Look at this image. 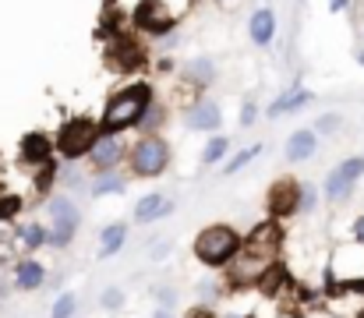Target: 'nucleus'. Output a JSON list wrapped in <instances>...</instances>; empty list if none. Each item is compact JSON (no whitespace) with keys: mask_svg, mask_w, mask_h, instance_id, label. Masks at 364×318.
I'll return each instance as SVG.
<instances>
[{"mask_svg":"<svg viewBox=\"0 0 364 318\" xmlns=\"http://www.w3.org/2000/svg\"><path fill=\"white\" fill-rule=\"evenodd\" d=\"M149 106H152V89H149L145 82H134V85L121 89V92L107 103V110H103V120H100L103 134L134 127V124L149 113Z\"/></svg>","mask_w":364,"mask_h":318,"instance_id":"2","label":"nucleus"},{"mask_svg":"<svg viewBox=\"0 0 364 318\" xmlns=\"http://www.w3.org/2000/svg\"><path fill=\"white\" fill-rule=\"evenodd\" d=\"M14 212H18V198H4L0 202V219H11Z\"/></svg>","mask_w":364,"mask_h":318,"instance_id":"27","label":"nucleus"},{"mask_svg":"<svg viewBox=\"0 0 364 318\" xmlns=\"http://www.w3.org/2000/svg\"><path fill=\"white\" fill-rule=\"evenodd\" d=\"M329 7H333V11H343V7H347V0H329Z\"/></svg>","mask_w":364,"mask_h":318,"instance_id":"30","label":"nucleus"},{"mask_svg":"<svg viewBox=\"0 0 364 318\" xmlns=\"http://www.w3.org/2000/svg\"><path fill=\"white\" fill-rule=\"evenodd\" d=\"M114 191H124V181L114 177V174H107V177H100V181L92 184V195H96V198H100V195H114Z\"/></svg>","mask_w":364,"mask_h":318,"instance_id":"21","label":"nucleus"},{"mask_svg":"<svg viewBox=\"0 0 364 318\" xmlns=\"http://www.w3.org/2000/svg\"><path fill=\"white\" fill-rule=\"evenodd\" d=\"M255 156H262V142H258V145H247L244 152H237V156H234V159L223 166V174H237V170H244V166H247Z\"/></svg>","mask_w":364,"mask_h":318,"instance_id":"20","label":"nucleus"},{"mask_svg":"<svg viewBox=\"0 0 364 318\" xmlns=\"http://www.w3.org/2000/svg\"><path fill=\"white\" fill-rule=\"evenodd\" d=\"M255 117H258V106L244 103V110H241V124H244V127H247V124H255Z\"/></svg>","mask_w":364,"mask_h":318,"instance_id":"28","label":"nucleus"},{"mask_svg":"<svg viewBox=\"0 0 364 318\" xmlns=\"http://www.w3.org/2000/svg\"><path fill=\"white\" fill-rule=\"evenodd\" d=\"M354 237H358V244H364V216H358V223H354Z\"/></svg>","mask_w":364,"mask_h":318,"instance_id":"29","label":"nucleus"},{"mask_svg":"<svg viewBox=\"0 0 364 318\" xmlns=\"http://www.w3.org/2000/svg\"><path fill=\"white\" fill-rule=\"evenodd\" d=\"M100 138H103V127H100L96 120H89V117H75V120H68V124L60 127V134H57V149H60L64 159H78V156L92 152Z\"/></svg>","mask_w":364,"mask_h":318,"instance_id":"4","label":"nucleus"},{"mask_svg":"<svg viewBox=\"0 0 364 318\" xmlns=\"http://www.w3.org/2000/svg\"><path fill=\"white\" fill-rule=\"evenodd\" d=\"M340 124H343L340 113H326V117H318V131H322V134H336Z\"/></svg>","mask_w":364,"mask_h":318,"instance_id":"26","label":"nucleus"},{"mask_svg":"<svg viewBox=\"0 0 364 318\" xmlns=\"http://www.w3.org/2000/svg\"><path fill=\"white\" fill-rule=\"evenodd\" d=\"M75 308H78V304H75V297H71V294H64V297H57V301H53L50 318H71L75 315Z\"/></svg>","mask_w":364,"mask_h":318,"instance_id":"23","label":"nucleus"},{"mask_svg":"<svg viewBox=\"0 0 364 318\" xmlns=\"http://www.w3.org/2000/svg\"><path fill=\"white\" fill-rule=\"evenodd\" d=\"M244 248L241 233L234 230V226H227V223H213V226H205L198 237H195V255H198V262L202 265H213V269H220V265H227L230 258H237Z\"/></svg>","mask_w":364,"mask_h":318,"instance_id":"3","label":"nucleus"},{"mask_svg":"<svg viewBox=\"0 0 364 318\" xmlns=\"http://www.w3.org/2000/svg\"><path fill=\"white\" fill-rule=\"evenodd\" d=\"M188 318H213V315H209L205 308H198V312H191V315H188Z\"/></svg>","mask_w":364,"mask_h":318,"instance_id":"31","label":"nucleus"},{"mask_svg":"<svg viewBox=\"0 0 364 318\" xmlns=\"http://www.w3.org/2000/svg\"><path fill=\"white\" fill-rule=\"evenodd\" d=\"M358 64H364V50H358Z\"/></svg>","mask_w":364,"mask_h":318,"instance_id":"32","label":"nucleus"},{"mask_svg":"<svg viewBox=\"0 0 364 318\" xmlns=\"http://www.w3.org/2000/svg\"><path fill=\"white\" fill-rule=\"evenodd\" d=\"M276 240H279L276 226H262V230L251 233V240L241 248V255L234 258V269H230V283H234V287H247V283H255V280L262 283V276H265V269H269V262H272Z\"/></svg>","mask_w":364,"mask_h":318,"instance_id":"1","label":"nucleus"},{"mask_svg":"<svg viewBox=\"0 0 364 318\" xmlns=\"http://www.w3.org/2000/svg\"><path fill=\"white\" fill-rule=\"evenodd\" d=\"M92 156V163H96V170H103V174H110L117 163H121L124 156V142L117 134H103L100 142H96V149L89 152Z\"/></svg>","mask_w":364,"mask_h":318,"instance_id":"9","label":"nucleus"},{"mask_svg":"<svg viewBox=\"0 0 364 318\" xmlns=\"http://www.w3.org/2000/svg\"><path fill=\"white\" fill-rule=\"evenodd\" d=\"M100 304H103L107 312H117V308L124 304V290H117V287H110V290L103 294V301H100Z\"/></svg>","mask_w":364,"mask_h":318,"instance_id":"24","label":"nucleus"},{"mask_svg":"<svg viewBox=\"0 0 364 318\" xmlns=\"http://www.w3.org/2000/svg\"><path fill=\"white\" fill-rule=\"evenodd\" d=\"M220 120H223V110L216 103H195L188 113H184V124L191 127V131H216L220 127Z\"/></svg>","mask_w":364,"mask_h":318,"instance_id":"10","label":"nucleus"},{"mask_svg":"<svg viewBox=\"0 0 364 318\" xmlns=\"http://www.w3.org/2000/svg\"><path fill=\"white\" fill-rule=\"evenodd\" d=\"M188 71H191L195 82H209V78H213V64H209V60H195Z\"/></svg>","mask_w":364,"mask_h":318,"instance_id":"25","label":"nucleus"},{"mask_svg":"<svg viewBox=\"0 0 364 318\" xmlns=\"http://www.w3.org/2000/svg\"><path fill=\"white\" fill-rule=\"evenodd\" d=\"M156 318H170V315H166V312H159V315H156Z\"/></svg>","mask_w":364,"mask_h":318,"instance_id":"33","label":"nucleus"},{"mask_svg":"<svg viewBox=\"0 0 364 318\" xmlns=\"http://www.w3.org/2000/svg\"><path fill=\"white\" fill-rule=\"evenodd\" d=\"M173 212V198H166V195H145L138 206H134V223H156V219H163V216H170Z\"/></svg>","mask_w":364,"mask_h":318,"instance_id":"12","label":"nucleus"},{"mask_svg":"<svg viewBox=\"0 0 364 318\" xmlns=\"http://www.w3.org/2000/svg\"><path fill=\"white\" fill-rule=\"evenodd\" d=\"M18 240H21V248L36 251V248L50 244V230H46V226H39V223H25V226L18 230Z\"/></svg>","mask_w":364,"mask_h":318,"instance_id":"19","label":"nucleus"},{"mask_svg":"<svg viewBox=\"0 0 364 318\" xmlns=\"http://www.w3.org/2000/svg\"><path fill=\"white\" fill-rule=\"evenodd\" d=\"M227 149H230V142H227V138H213V142L205 145L202 159H205V163H220V159L227 156Z\"/></svg>","mask_w":364,"mask_h":318,"instance_id":"22","label":"nucleus"},{"mask_svg":"<svg viewBox=\"0 0 364 318\" xmlns=\"http://www.w3.org/2000/svg\"><path fill=\"white\" fill-rule=\"evenodd\" d=\"M166 166H170V145L159 134L138 138V145L131 149V170L138 177H159Z\"/></svg>","mask_w":364,"mask_h":318,"instance_id":"5","label":"nucleus"},{"mask_svg":"<svg viewBox=\"0 0 364 318\" xmlns=\"http://www.w3.org/2000/svg\"><path fill=\"white\" fill-rule=\"evenodd\" d=\"M315 149H318V134H315L311 127H301V131H294V134L287 138V159H290V163L311 159Z\"/></svg>","mask_w":364,"mask_h":318,"instance_id":"11","label":"nucleus"},{"mask_svg":"<svg viewBox=\"0 0 364 318\" xmlns=\"http://www.w3.org/2000/svg\"><path fill=\"white\" fill-rule=\"evenodd\" d=\"M247 32H251V43H255V46H269V43H272V36H276V14H272L269 7L255 11V14H251Z\"/></svg>","mask_w":364,"mask_h":318,"instance_id":"14","label":"nucleus"},{"mask_svg":"<svg viewBox=\"0 0 364 318\" xmlns=\"http://www.w3.org/2000/svg\"><path fill=\"white\" fill-rule=\"evenodd\" d=\"M297 184L294 181H279L272 191H269V212L272 216H290V212L297 209Z\"/></svg>","mask_w":364,"mask_h":318,"instance_id":"13","label":"nucleus"},{"mask_svg":"<svg viewBox=\"0 0 364 318\" xmlns=\"http://www.w3.org/2000/svg\"><path fill=\"white\" fill-rule=\"evenodd\" d=\"M43 283H46V269H43L36 258L18 262V269H14V287H18V290H39Z\"/></svg>","mask_w":364,"mask_h":318,"instance_id":"15","label":"nucleus"},{"mask_svg":"<svg viewBox=\"0 0 364 318\" xmlns=\"http://www.w3.org/2000/svg\"><path fill=\"white\" fill-rule=\"evenodd\" d=\"M21 156H25L28 163H36V166H39V163H50V138L39 134V131H36V134H25V138H21Z\"/></svg>","mask_w":364,"mask_h":318,"instance_id":"16","label":"nucleus"},{"mask_svg":"<svg viewBox=\"0 0 364 318\" xmlns=\"http://www.w3.org/2000/svg\"><path fill=\"white\" fill-rule=\"evenodd\" d=\"M315 103V92H308V89H294V92H283L276 103L269 106L265 113L269 117H279V113H287V110H301V106Z\"/></svg>","mask_w":364,"mask_h":318,"instance_id":"17","label":"nucleus"},{"mask_svg":"<svg viewBox=\"0 0 364 318\" xmlns=\"http://www.w3.org/2000/svg\"><path fill=\"white\" fill-rule=\"evenodd\" d=\"M134 25L145 28V32H152V36H163V32L173 28V14L159 0H141L138 11H134Z\"/></svg>","mask_w":364,"mask_h":318,"instance_id":"8","label":"nucleus"},{"mask_svg":"<svg viewBox=\"0 0 364 318\" xmlns=\"http://www.w3.org/2000/svg\"><path fill=\"white\" fill-rule=\"evenodd\" d=\"M361 177H364V156H350L347 163H340V166L329 174V181H326V198H329V202L347 198L350 188H354Z\"/></svg>","mask_w":364,"mask_h":318,"instance_id":"7","label":"nucleus"},{"mask_svg":"<svg viewBox=\"0 0 364 318\" xmlns=\"http://www.w3.org/2000/svg\"><path fill=\"white\" fill-rule=\"evenodd\" d=\"M50 216H53L50 244H53V248H68V244L75 240V233H78V223H82V216H78V209H75V202L64 198V195L50 198Z\"/></svg>","mask_w":364,"mask_h":318,"instance_id":"6","label":"nucleus"},{"mask_svg":"<svg viewBox=\"0 0 364 318\" xmlns=\"http://www.w3.org/2000/svg\"><path fill=\"white\" fill-rule=\"evenodd\" d=\"M124 240H127V226L124 223H110L107 230H103V240H100V258H114L117 251L124 248Z\"/></svg>","mask_w":364,"mask_h":318,"instance_id":"18","label":"nucleus"}]
</instances>
